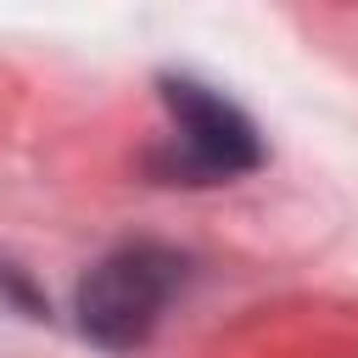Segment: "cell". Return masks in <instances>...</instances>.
<instances>
[{
    "label": "cell",
    "mask_w": 358,
    "mask_h": 358,
    "mask_svg": "<svg viewBox=\"0 0 358 358\" xmlns=\"http://www.w3.org/2000/svg\"><path fill=\"white\" fill-rule=\"evenodd\" d=\"M185 280V257L173 246H157V241H129L117 252H106L84 280H78V296H73V313H78V330L95 341V347H112V352H129L140 347L162 308L173 302Z\"/></svg>",
    "instance_id": "cell-1"
},
{
    "label": "cell",
    "mask_w": 358,
    "mask_h": 358,
    "mask_svg": "<svg viewBox=\"0 0 358 358\" xmlns=\"http://www.w3.org/2000/svg\"><path fill=\"white\" fill-rule=\"evenodd\" d=\"M157 90L173 117V157H151L157 173L185 179V185H213V179L263 168V140L229 95H218L213 84L185 78V73H162Z\"/></svg>",
    "instance_id": "cell-2"
}]
</instances>
